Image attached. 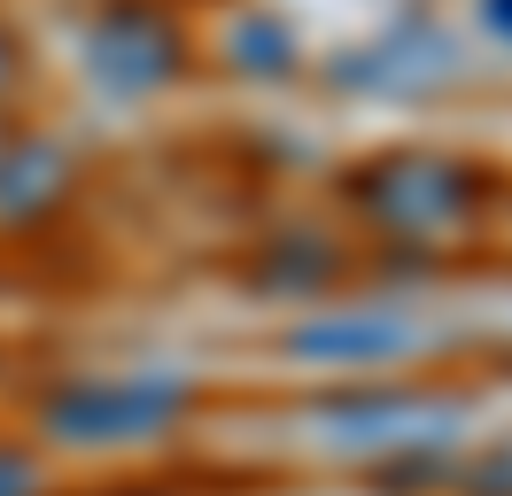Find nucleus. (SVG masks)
Listing matches in <instances>:
<instances>
[{
    "mask_svg": "<svg viewBox=\"0 0 512 496\" xmlns=\"http://www.w3.org/2000/svg\"><path fill=\"white\" fill-rule=\"evenodd\" d=\"M474 489H481V496H489V489H505V496H512V458H497L489 473H474Z\"/></svg>",
    "mask_w": 512,
    "mask_h": 496,
    "instance_id": "obj_8",
    "label": "nucleus"
},
{
    "mask_svg": "<svg viewBox=\"0 0 512 496\" xmlns=\"http://www.w3.org/2000/svg\"><path fill=\"white\" fill-rule=\"evenodd\" d=\"M357 194H365L388 225H443V217L466 202V171H458V163H435V155H396L381 171H365Z\"/></svg>",
    "mask_w": 512,
    "mask_h": 496,
    "instance_id": "obj_3",
    "label": "nucleus"
},
{
    "mask_svg": "<svg viewBox=\"0 0 512 496\" xmlns=\"http://www.w3.org/2000/svg\"><path fill=\"white\" fill-rule=\"evenodd\" d=\"M233 55H241V70H264V78H280V70H288V31L280 24H241L233 31Z\"/></svg>",
    "mask_w": 512,
    "mask_h": 496,
    "instance_id": "obj_6",
    "label": "nucleus"
},
{
    "mask_svg": "<svg viewBox=\"0 0 512 496\" xmlns=\"http://www.w3.org/2000/svg\"><path fill=\"white\" fill-rule=\"evenodd\" d=\"M489 31H497V39H512V0H489Z\"/></svg>",
    "mask_w": 512,
    "mask_h": 496,
    "instance_id": "obj_9",
    "label": "nucleus"
},
{
    "mask_svg": "<svg viewBox=\"0 0 512 496\" xmlns=\"http://www.w3.org/2000/svg\"><path fill=\"white\" fill-rule=\"evenodd\" d=\"M458 411L435 403H365V411H326V442H419V434H443Z\"/></svg>",
    "mask_w": 512,
    "mask_h": 496,
    "instance_id": "obj_5",
    "label": "nucleus"
},
{
    "mask_svg": "<svg viewBox=\"0 0 512 496\" xmlns=\"http://www.w3.org/2000/svg\"><path fill=\"white\" fill-rule=\"evenodd\" d=\"M404 349H419V326L396 310H334V318H303L288 334V357L303 365H381Z\"/></svg>",
    "mask_w": 512,
    "mask_h": 496,
    "instance_id": "obj_2",
    "label": "nucleus"
},
{
    "mask_svg": "<svg viewBox=\"0 0 512 496\" xmlns=\"http://www.w3.org/2000/svg\"><path fill=\"white\" fill-rule=\"evenodd\" d=\"M187 411V380L179 372H132V380H78L47 403V434L55 442H148Z\"/></svg>",
    "mask_w": 512,
    "mask_h": 496,
    "instance_id": "obj_1",
    "label": "nucleus"
},
{
    "mask_svg": "<svg viewBox=\"0 0 512 496\" xmlns=\"http://www.w3.org/2000/svg\"><path fill=\"white\" fill-rule=\"evenodd\" d=\"M0 78H8V39H0Z\"/></svg>",
    "mask_w": 512,
    "mask_h": 496,
    "instance_id": "obj_10",
    "label": "nucleus"
},
{
    "mask_svg": "<svg viewBox=\"0 0 512 496\" xmlns=\"http://www.w3.org/2000/svg\"><path fill=\"white\" fill-rule=\"evenodd\" d=\"M32 489H39L32 458H8V450H0V496H32Z\"/></svg>",
    "mask_w": 512,
    "mask_h": 496,
    "instance_id": "obj_7",
    "label": "nucleus"
},
{
    "mask_svg": "<svg viewBox=\"0 0 512 496\" xmlns=\"http://www.w3.org/2000/svg\"><path fill=\"white\" fill-rule=\"evenodd\" d=\"M94 70L109 78V86H125V93H148L163 86L171 70H179V39L148 16V8H125V16H109V24L94 31Z\"/></svg>",
    "mask_w": 512,
    "mask_h": 496,
    "instance_id": "obj_4",
    "label": "nucleus"
}]
</instances>
